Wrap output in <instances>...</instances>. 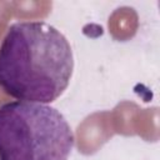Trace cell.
<instances>
[{
	"label": "cell",
	"mask_w": 160,
	"mask_h": 160,
	"mask_svg": "<svg viewBox=\"0 0 160 160\" xmlns=\"http://www.w3.org/2000/svg\"><path fill=\"white\" fill-rule=\"evenodd\" d=\"M74 56L68 39L44 21L9 26L0 44V89L9 96L48 104L69 86Z\"/></svg>",
	"instance_id": "obj_1"
},
{
	"label": "cell",
	"mask_w": 160,
	"mask_h": 160,
	"mask_svg": "<svg viewBox=\"0 0 160 160\" xmlns=\"http://www.w3.org/2000/svg\"><path fill=\"white\" fill-rule=\"evenodd\" d=\"M74 132L55 108L15 100L0 106V160H68Z\"/></svg>",
	"instance_id": "obj_2"
}]
</instances>
